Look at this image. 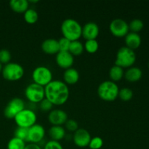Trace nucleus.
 <instances>
[{"instance_id":"37","label":"nucleus","mask_w":149,"mask_h":149,"mask_svg":"<svg viewBox=\"0 0 149 149\" xmlns=\"http://www.w3.org/2000/svg\"><path fill=\"white\" fill-rule=\"evenodd\" d=\"M1 71H2V65H1V63H0V72H1Z\"/></svg>"},{"instance_id":"34","label":"nucleus","mask_w":149,"mask_h":149,"mask_svg":"<svg viewBox=\"0 0 149 149\" xmlns=\"http://www.w3.org/2000/svg\"><path fill=\"white\" fill-rule=\"evenodd\" d=\"M52 106H53L52 103L50 101H49L47 99L45 98V97L39 103V108L44 112H47L51 111Z\"/></svg>"},{"instance_id":"26","label":"nucleus","mask_w":149,"mask_h":149,"mask_svg":"<svg viewBox=\"0 0 149 149\" xmlns=\"http://www.w3.org/2000/svg\"><path fill=\"white\" fill-rule=\"evenodd\" d=\"M128 25H129V29L131 31V32L137 33L142 31L144 26L143 22L140 19H134Z\"/></svg>"},{"instance_id":"24","label":"nucleus","mask_w":149,"mask_h":149,"mask_svg":"<svg viewBox=\"0 0 149 149\" xmlns=\"http://www.w3.org/2000/svg\"><path fill=\"white\" fill-rule=\"evenodd\" d=\"M39 19L37 12L33 9H28L24 13V20L29 24H34Z\"/></svg>"},{"instance_id":"28","label":"nucleus","mask_w":149,"mask_h":149,"mask_svg":"<svg viewBox=\"0 0 149 149\" xmlns=\"http://www.w3.org/2000/svg\"><path fill=\"white\" fill-rule=\"evenodd\" d=\"M118 97H120V99L123 101H129L133 97V92L132 90L127 87H123L121 90H119Z\"/></svg>"},{"instance_id":"29","label":"nucleus","mask_w":149,"mask_h":149,"mask_svg":"<svg viewBox=\"0 0 149 149\" xmlns=\"http://www.w3.org/2000/svg\"><path fill=\"white\" fill-rule=\"evenodd\" d=\"M28 133H29V128L17 127L15 129V130L14 137L18 138V139L22 140V141H25V142H27Z\"/></svg>"},{"instance_id":"8","label":"nucleus","mask_w":149,"mask_h":149,"mask_svg":"<svg viewBox=\"0 0 149 149\" xmlns=\"http://www.w3.org/2000/svg\"><path fill=\"white\" fill-rule=\"evenodd\" d=\"M25 96L33 103H39L45 97V87L33 82L29 84L25 90Z\"/></svg>"},{"instance_id":"32","label":"nucleus","mask_w":149,"mask_h":149,"mask_svg":"<svg viewBox=\"0 0 149 149\" xmlns=\"http://www.w3.org/2000/svg\"><path fill=\"white\" fill-rule=\"evenodd\" d=\"M11 60V54L9 50L3 49L0 50V63L6 64L9 63Z\"/></svg>"},{"instance_id":"2","label":"nucleus","mask_w":149,"mask_h":149,"mask_svg":"<svg viewBox=\"0 0 149 149\" xmlns=\"http://www.w3.org/2000/svg\"><path fill=\"white\" fill-rule=\"evenodd\" d=\"M63 37L71 42L79 40L81 36L82 27L77 20L72 18H67L63 21L61 26Z\"/></svg>"},{"instance_id":"14","label":"nucleus","mask_w":149,"mask_h":149,"mask_svg":"<svg viewBox=\"0 0 149 149\" xmlns=\"http://www.w3.org/2000/svg\"><path fill=\"white\" fill-rule=\"evenodd\" d=\"M55 61L58 66L64 69H68V68H71L74 64V58L69 52L59 51L56 54Z\"/></svg>"},{"instance_id":"9","label":"nucleus","mask_w":149,"mask_h":149,"mask_svg":"<svg viewBox=\"0 0 149 149\" xmlns=\"http://www.w3.org/2000/svg\"><path fill=\"white\" fill-rule=\"evenodd\" d=\"M25 109V103L20 97L12 99L4 110V116L7 119H13L16 115Z\"/></svg>"},{"instance_id":"1","label":"nucleus","mask_w":149,"mask_h":149,"mask_svg":"<svg viewBox=\"0 0 149 149\" xmlns=\"http://www.w3.org/2000/svg\"><path fill=\"white\" fill-rule=\"evenodd\" d=\"M45 98L52 105L61 106L66 103L69 97V89L64 81L52 80L45 87Z\"/></svg>"},{"instance_id":"22","label":"nucleus","mask_w":149,"mask_h":149,"mask_svg":"<svg viewBox=\"0 0 149 149\" xmlns=\"http://www.w3.org/2000/svg\"><path fill=\"white\" fill-rule=\"evenodd\" d=\"M124 74H125V72H124L123 68L116 65L112 66L109 71V77L111 81L114 82L122 79L124 77Z\"/></svg>"},{"instance_id":"7","label":"nucleus","mask_w":149,"mask_h":149,"mask_svg":"<svg viewBox=\"0 0 149 149\" xmlns=\"http://www.w3.org/2000/svg\"><path fill=\"white\" fill-rule=\"evenodd\" d=\"M32 79L33 82L45 87L52 81V73L47 67L41 65L33 70Z\"/></svg>"},{"instance_id":"11","label":"nucleus","mask_w":149,"mask_h":149,"mask_svg":"<svg viewBox=\"0 0 149 149\" xmlns=\"http://www.w3.org/2000/svg\"><path fill=\"white\" fill-rule=\"evenodd\" d=\"M45 135V130L42 125L35 124L29 128L27 142L29 143L38 144L44 139Z\"/></svg>"},{"instance_id":"13","label":"nucleus","mask_w":149,"mask_h":149,"mask_svg":"<svg viewBox=\"0 0 149 149\" xmlns=\"http://www.w3.org/2000/svg\"><path fill=\"white\" fill-rule=\"evenodd\" d=\"M66 112L61 109H54L50 111L48 115V121L52 126H62L68 120Z\"/></svg>"},{"instance_id":"25","label":"nucleus","mask_w":149,"mask_h":149,"mask_svg":"<svg viewBox=\"0 0 149 149\" xmlns=\"http://www.w3.org/2000/svg\"><path fill=\"white\" fill-rule=\"evenodd\" d=\"M26 146L25 141L13 137L7 143V149H25Z\"/></svg>"},{"instance_id":"3","label":"nucleus","mask_w":149,"mask_h":149,"mask_svg":"<svg viewBox=\"0 0 149 149\" xmlns=\"http://www.w3.org/2000/svg\"><path fill=\"white\" fill-rule=\"evenodd\" d=\"M119 89L116 82L112 81H104L97 87V95L99 97L105 101H113L119 95Z\"/></svg>"},{"instance_id":"17","label":"nucleus","mask_w":149,"mask_h":149,"mask_svg":"<svg viewBox=\"0 0 149 149\" xmlns=\"http://www.w3.org/2000/svg\"><path fill=\"white\" fill-rule=\"evenodd\" d=\"M125 38L127 47L134 50L135 49H138L141 46V37L138 33H133V32H129L125 36Z\"/></svg>"},{"instance_id":"10","label":"nucleus","mask_w":149,"mask_h":149,"mask_svg":"<svg viewBox=\"0 0 149 149\" xmlns=\"http://www.w3.org/2000/svg\"><path fill=\"white\" fill-rule=\"evenodd\" d=\"M109 30L116 37H125V36L129 33V25L123 19L116 18L111 22Z\"/></svg>"},{"instance_id":"36","label":"nucleus","mask_w":149,"mask_h":149,"mask_svg":"<svg viewBox=\"0 0 149 149\" xmlns=\"http://www.w3.org/2000/svg\"><path fill=\"white\" fill-rule=\"evenodd\" d=\"M25 149H42L39 144L35 143H29L26 146Z\"/></svg>"},{"instance_id":"19","label":"nucleus","mask_w":149,"mask_h":149,"mask_svg":"<svg viewBox=\"0 0 149 149\" xmlns=\"http://www.w3.org/2000/svg\"><path fill=\"white\" fill-rule=\"evenodd\" d=\"M63 79L66 84H74L79 79V73L76 68L65 69L63 74Z\"/></svg>"},{"instance_id":"6","label":"nucleus","mask_w":149,"mask_h":149,"mask_svg":"<svg viewBox=\"0 0 149 149\" xmlns=\"http://www.w3.org/2000/svg\"><path fill=\"white\" fill-rule=\"evenodd\" d=\"M14 120L17 127L29 128L36 124L37 117L33 110L24 109L16 115L15 117L14 118Z\"/></svg>"},{"instance_id":"23","label":"nucleus","mask_w":149,"mask_h":149,"mask_svg":"<svg viewBox=\"0 0 149 149\" xmlns=\"http://www.w3.org/2000/svg\"><path fill=\"white\" fill-rule=\"evenodd\" d=\"M84 45L79 41H73L71 42L68 52L74 56V55H79L84 51Z\"/></svg>"},{"instance_id":"38","label":"nucleus","mask_w":149,"mask_h":149,"mask_svg":"<svg viewBox=\"0 0 149 149\" xmlns=\"http://www.w3.org/2000/svg\"><path fill=\"white\" fill-rule=\"evenodd\" d=\"M148 67H149V63H148Z\"/></svg>"},{"instance_id":"31","label":"nucleus","mask_w":149,"mask_h":149,"mask_svg":"<svg viewBox=\"0 0 149 149\" xmlns=\"http://www.w3.org/2000/svg\"><path fill=\"white\" fill-rule=\"evenodd\" d=\"M58 41V45H59L60 51L63 52H68L70 45H71V41L65 37H62Z\"/></svg>"},{"instance_id":"4","label":"nucleus","mask_w":149,"mask_h":149,"mask_svg":"<svg viewBox=\"0 0 149 149\" xmlns=\"http://www.w3.org/2000/svg\"><path fill=\"white\" fill-rule=\"evenodd\" d=\"M136 61V55L132 49L125 47L119 48L116 53L115 65L121 68H130Z\"/></svg>"},{"instance_id":"27","label":"nucleus","mask_w":149,"mask_h":149,"mask_svg":"<svg viewBox=\"0 0 149 149\" xmlns=\"http://www.w3.org/2000/svg\"><path fill=\"white\" fill-rule=\"evenodd\" d=\"M84 48L89 53H95L97 51L99 48V44L96 39L87 40L84 44Z\"/></svg>"},{"instance_id":"15","label":"nucleus","mask_w":149,"mask_h":149,"mask_svg":"<svg viewBox=\"0 0 149 149\" xmlns=\"http://www.w3.org/2000/svg\"><path fill=\"white\" fill-rule=\"evenodd\" d=\"M99 26L95 22H88L82 27L81 36L86 40L96 39L99 35Z\"/></svg>"},{"instance_id":"33","label":"nucleus","mask_w":149,"mask_h":149,"mask_svg":"<svg viewBox=\"0 0 149 149\" xmlns=\"http://www.w3.org/2000/svg\"><path fill=\"white\" fill-rule=\"evenodd\" d=\"M65 128L71 132H76L79 129L78 122L74 119H68L65 123Z\"/></svg>"},{"instance_id":"16","label":"nucleus","mask_w":149,"mask_h":149,"mask_svg":"<svg viewBox=\"0 0 149 149\" xmlns=\"http://www.w3.org/2000/svg\"><path fill=\"white\" fill-rule=\"evenodd\" d=\"M42 49L48 55H55L60 51L58 41L55 39H47L42 43Z\"/></svg>"},{"instance_id":"21","label":"nucleus","mask_w":149,"mask_h":149,"mask_svg":"<svg viewBox=\"0 0 149 149\" xmlns=\"http://www.w3.org/2000/svg\"><path fill=\"white\" fill-rule=\"evenodd\" d=\"M49 135L52 141L59 142L65 137V130L62 126H52L49 130Z\"/></svg>"},{"instance_id":"35","label":"nucleus","mask_w":149,"mask_h":149,"mask_svg":"<svg viewBox=\"0 0 149 149\" xmlns=\"http://www.w3.org/2000/svg\"><path fill=\"white\" fill-rule=\"evenodd\" d=\"M43 149H63V148L60 142L51 140L45 143Z\"/></svg>"},{"instance_id":"30","label":"nucleus","mask_w":149,"mask_h":149,"mask_svg":"<svg viewBox=\"0 0 149 149\" xmlns=\"http://www.w3.org/2000/svg\"><path fill=\"white\" fill-rule=\"evenodd\" d=\"M103 146V140L100 137H94L91 138L88 146L90 149H100Z\"/></svg>"},{"instance_id":"18","label":"nucleus","mask_w":149,"mask_h":149,"mask_svg":"<svg viewBox=\"0 0 149 149\" xmlns=\"http://www.w3.org/2000/svg\"><path fill=\"white\" fill-rule=\"evenodd\" d=\"M142 76L143 72L141 68L134 66L128 68L124 74V77L130 82H136V81H139Z\"/></svg>"},{"instance_id":"12","label":"nucleus","mask_w":149,"mask_h":149,"mask_svg":"<svg viewBox=\"0 0 149 149\" xmlns=\"http://www.w3.org/2000/svg\"><path fill=\"white\" fill-rule=\"evenodd\" d=\"M91 138V135L88 131L83 128H79L76 132H74L73 141L77 146L84 148L88 146Z\"/></svg>"},{"instance_id":"5","label":"nucleus","mask_w":149,"mask_h":149,"mask_svg":"<svg viewBox=\"0 0 149 149\" xmlns=\"http://www.w3.org/2000/svg\"><path fill=\"white\" fill-rule=\"evenodd\" d=\"M2 76L8 81L20 80L24 74V69L20 64L17 63H9L2 68Z\"/></svg>"},{"instance_id":"20","label":"nucleus","mask_w":149,"mask_h":149,"mask_svg":"<svg viewBox=\"0 0 149 149\" xmlns=\"http://www.w3.org/2000/svg\"><path fill=\"white\" fill-rule=\"evenodd\" d=\"M12 10L17 13H24L29 9V3L27 0H12L10 1Z\"/></svg>"}]
</instances>
